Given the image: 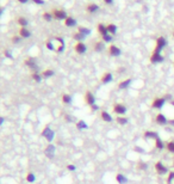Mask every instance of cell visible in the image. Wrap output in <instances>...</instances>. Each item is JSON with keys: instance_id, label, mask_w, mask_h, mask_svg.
<instances>
[{"instance_id": "41", "label": "cell", "mask_w": 174, "mask_h": 184, "mask_svg": "<svg viewBox=\"0 0 174 184\" xmlns=\"http://www.w3.org/2000/svg\"><path fill=\"white\" fill-rule=\"evenodd\" d=\"M45 47H47V48H48L49 50H56V49L54 48V44H53V42H51L50 40L45 42Z\"/></svg>"}, {"instance_id": "2", "label": "cell", "mask_w": 174, "mask_h": 184, "mask_svg": "<svg viewBox=\"0 0 174 184\" xmlns=\"http://www.w3.org/2000/svg\"><path fill=\"white\" fill-rule=\"evenodd\" d=\"M51 13L54 16V19H57V20H66V18L68 17L67 12L62 8H54Z\"/></svg>"}, {"instance_id": "39", "label": "cell", "mask_w": 174, "mask_h": 184, "mask_svg": "<svg viewBox=\"0 0 174 184\" xmlns=\"http://www.w3.org/2000/svg\"><path fill=\"white\" fill-rule=\"evenodd\" d=\"M11 41H12V43H14V44H18V43L22 41V37H20L19 35H18V36H12Z\"/></svg>"}, {"instance_id": "51", "label": "cell", "mask_w": 174, "mask_h": 184, "mask_svg": "<svg viewBox=\"0 0 174 184\" xmlns=\"http://www.w3.org/2000/svg\"><path fill=\"white\" fill-rule=\"evenodd\" d=\"M168 123H170L171 126H174V120H171V121H168Z\"/></svg>"}, {"instance_id": "4", "label": "cell", "mask_w": 174, "mask_h": 184, "mask_svg": "<svg viewBox=\"0 0 174 184\" xmlns=\"http://www.w3.org/2000/svg\"><path fill=\"white\" fill-rule=\"evenodd\" d=\"M84 100H85V103H86L87 105H89V106H92V105H94V104H95V97H94V94H93L91 91L85 92Z\"/></svg>"}, {"instance_id": "40", "label": "cell", "mask_w": 174, "mask_h": 184, "mask_svg": "<svg viewBox=\"0 0 174 184\" xmlns=\"http://www.w3.org/2000/svg\"><path fill=\"white\" fill-rule=\"evenodd\" d=\"M147 163H143V162H140L138 164H137V169L138 170H147Z\"/></svg>"}, {"instance_id": "18", "label": "cell", "mask_w": 174, "mask_h": 184, "mask_svg": "<svg viewBox=\"0 0 174 184\" xmlns=\"http://www.w3.org/2000/svg\"><path fill=\"white\" fill-rule=\"evenodd\" d=\"M44 153H45V156L48 158H53L54 154H55V146L54 145H48L45 151H44Z\"/></svg>"}, {"instance_id": "12", "label": "cell", "mask_w": 174, "mask_h": 184, "mask_svg": "<svg viewBox=\"0 0 174 184\" xmlns=\"http://www.w3.org/2000/svg\"><path fill=\"white\" fill-rule=\"evenodd\" d=\"M109 54L111 56H119L122 54V50L119 49V47H117L116 44H111L109 47Z\"/></svg>"}, {"instance_id": "26", "label": "cell", "mask_w": 174, "mask_h": 184, "mask_svg": "<svg viewBox=\"0 0 174 184\" xmlns=\"http://www.w3.org/2000/svg\"><path fill=\"white\" fill-rule=\"evenodd\" d=\"M77 128L79 129V130H85L88 128V126H87V123L85 121H83V120H79L78 122H77Z\"/></svg>"}, {"instance_id": "47", "label": "cell", "mask_w": 174, "mask_h": 184, "mask_svg": "<svg viewBox=\"0 0 174 184\" xmlns=\"http://www.w3.org/2000/svg\"><path fill=\"white\" fill-rule=\"evenodd\" d=\"M103 1H104L106 5H112V4H113V0H103Z\"/></svg>"}, {"instance_id": "24", "label": "cell", "mask_w": 174, "mask_h": 184, "mask_svg": "<svg viewBox=\"0 0 174 184\" xmlns=\"http://www.w3.org/2000/svg\"><path fill=\"white\" fill-rule=\"evenodd\" d=\"M116 181H117L119 184L128 183V178H126L124 175H122V174H117V175H116Z\"/></svg>"}, {"instance_id": "55", "label": "cell", "mask_w": 174, "mask_h": 184, "mask_svg": "<svg viewBox=\"0 0 174 184\" xmlns=\"http://www.w3.org/2000/svg\"><path fill=\"white\" fill-rule=\"evenodd\" d=\"M173 65H174V64H173Z\"/></svg>"}, {"instance_id": "25", "label": "cell", "mask_w": 174, "mask_h": 184, "mask_svg": "<svg viewBox=\"0 0 174 184\" xmlns=\"http://www.w3.org/2000/svg\"><path fill=\"white\" fill-rule=\"evenodd\" d=\"M116 122L118 124H120V126H125V124H128L129 120L126 117H124V116H118V117H116Z\"/></svg>"}, {"instance_id": "45", "label": "cell", "mask_w": 174, "mask_h": 184, "mask_svg": "<svg viewBox=\"0 0 174 184\" xmlns=\"http://www.w3.org/2000/svg\"><path fill=\"white\" fill-rule=\"evenodd\" d=\"M164 98H165L166 100H170V102H171V100H173V99H172V96H171L170 93H166V94L164 96Z\"/></svg>"}, {"instance_id": "22", "label": "cell", "mask_w": 174, "mask_h": 184, "mask_svg": "<svg viewBox=\"0 0 174 184\" xmlns=\"http://www.w3.org/2000/svg\"><path fill=\"white\" fill-rule=\"evenodd\" d=\"M19 36H20L22 38H29V37L31 36V32H30L26 28H20V29H19Z\"/></svg>"}, {"instance_id": "30", "label": "cell", "mask_w": 174, "mask_h": 184, "mask_svg": "<svg viewBox=\"0 0 174 184\" xmlns=\"http://www.w3.org/2000/svg\"><path fill=\"white\" fill-rule=\"evenodd\" d=\"M144 138H146V139H155V140H156V139L159 138V135H158L155 132H146V133H144Z\"/></svg>"}, {"instance_id": "33", "label": "cell", "mask_w": 174, "mask_h": 184, "mask_svg": "<svg viewBox=\"0 0 174 184\" xmlns=\"http://www.w3.org/2000/svg\"><path fill=\"white\" fill-rule=\"evenodd\" d=\"M107 30H109V34L110 35H115L117 32V26L115 24H109L107 25Z\"/></svg>"}, {"instance_id": "37", "label": "cell", "mask_w": 174, "mask_h": 184, "mask_svg": "<svg viewBox=\"0 0 174 184\" xmlns=\"http://www.w3.org/2000/svg\"><path fill=\"white\" fill-rule=\"evenodd\" d=\"M112 40H113V37H112V35H110V34L101 37V41H104L105 43H110V42H112Z\"/></svg>"}, {"instance_id": "28", "label": "cell", "mask_w": 174, "mask_h": 184, "mask_svg": "<svg viewBox=\"0 0 174 184\" xmlns=\"http://www.w3.org/2000/svg\"><path fill=\"white\" fill-rule=\"evenodd\" d=\"M155 146H156V148L158 150H164V148H166V145H165V142L160 139V138H158L156 140H155Z\"/></svg>"}, {"instance_id": "34", "label": "cell", "mask_w": 174, "mask_h": 184, "mask_svg": "<svg viewBox=\"0 0 174 184\" xmlns=\"http://www.w3.org/2000/svg\"><path fill=\"white\" fill-rule=\"evenodd\" d=\"M85 37H86V36H85V35H83V34H80L79 31H78V32H75V34L73 35V38H74L75 41H78V42H81V41H83Z\"/></svg>"}, {"instance_id": "8", "label": "cell", "mask_w": 174, "mask_h": 184, "mask_svg": "<svg viewBox=\"0 0 174 184\" xmlns=\"http://www.w3.org/2000/svg\"><path fill=\"white\" fill-rule=\"evenodd\" d=\"M155 170H156V172H158L159 175H166V174L168 172V168H167L165 164H162L161 162H158V163L155 164Z\"/></svg>"}, {"instance_id": "53", "label": "cell", "mask_w": 174, "mask_h": 184, "mask_svg": "<svg viewBox=\"0 0 174 184\" xmlns=\"http://www.w3.org/2000/svg\"><path fill=\"white\" fill-rule=\"evenodd\" d=\"M173 37H174V31H173Z\"/></svg>"}, {"instance_id": "38", "label": "cell", "mask_w": 174, "mask_h": 184, "mask_svg": "<svg viewBox=\"0 0 174 184\" xmlns=\"http://www.w3.org/2000/svg\"><path fill=\"white\" fill-rule=\"evenodd\" d=\"M35 180H36V178H35V175H33L32 172H29V174L26 175V181H28L29 183H33Z\"/></svg>"}, {"instance_id": "11", "label": "cell", "mask_w": 174, "mask_h": 184, "mask_svg": "<svg viewBox=\"0 0 174 184\" xmlns=\"http://www.w3.org/2000/svg\"><path fill=\"white\" fill-rule=\"evenodd\" d=\"M42 136H44L47 140H49V141H51L53 139H54V132L49 128V126H47V127H44V129H43V132H42Z\"/></svg>"}, {"instance_id": "5", "label": "cell", "mask_w": 174, "mask_h": 184, "mask_svg": "<svg viewBox=\"0 0 174 184\" xmlns=\"http://www.w3.org/2000/svg\"><path fill=\"white\" fill-rule=\"evenodd\" d=\"M166 103V99L164 97H156L153 99V103H152V106L154 109H161Z\"/></svg>"}, {"instance_id": "1", "label": "cell", "mask_w": 174, "mask_h": 184, "mask_svg": "<svg viewBox=\"0 0 174 184\" xmlns=\"http://www.w3.org/2000/svg\"><path fill=\"white\" fill-rule=\"evenodd\" d=\"M164 56L161 55V50L159 49H154L152 55H150V62L152 64H160V62H164Z\"/></svg>"}, {"instance_id": "31", "label": "cell", "mask_w": 174, "mask_h": 184, "mask_svg": "<svg viewBox=\"0 0 174 184\" xmlns=\"http://www.w3.org/2000/svg\"><path fill=\"white\" fill-rule=\"evenodd\" d=\"M55 74V72L53 71V70H44L43 72H42V77L43 78H50V77H53Z\"/></svg>"}, {"instance_id": "44", "label": "cell", "mask_w": 174, "mask_h": 184, "mask_svg": "<svg viewBox=\"0 0 174 184\" xmlns=\"http://www.w3.org/2000/svg\"><path fill=\"white\" fill-rule=\"evenodd\" d=\"M67 169H68L69 171H75V170H77V166L73 165V164H69V165H67Z\"/></svg>"}, {"instance_id": "20", "label": "cell", "mask_w": 174, "mask_h": 184, "mask_svg": "<svg viewBox=\"0 0 174 184\" xmlns=\"http://www.w3.org/2000/svg\"><path fill=\"white\" fill-rule=\"evenodd\" d=\"M17 23H18V25H19L20 28H26L28 24H29L28 19H26L25 17H23V16H19V17L17 18Z\"/></svg>"}, {"instance_id": "52", "label": "cell", "mask_w": 174, "mask_h": 184, "mask_svg": "<svg viewBox=\"0 0 174 184\" xmlns=\"http://www.w3.org/2000/svg\"><path fill=\"white\" fill-rule=\"evenodd\" d=\"M171 104H172V105H174V99H173V100H171Z\"/></svg>"}, {"instance_id": "32", "label": "cell", "mask_w": 174, "mask_h": 184, "mask_svg": "<svg viewBox=\"0 0 174 184\" xmlns=\"http://www.w3.org/2000/svg\"><path fill=\"white\" fill-rule=\"evenodd\" d=\"M42 17H43V19H44L45 22H51L53 18H54V16H53L51 12H44V13L42 14Z\"/></svg>"}, {"instance_id": "15", "label": "cell", "mask_w": 174, "mask_h": 184, "mask_svg": "<svg viewBox=\"0 0 174 184\" xmlns=\"http://www.w3.org/2000/svg\"><path fill=\"white\" fill-rule=\"evenodd\" d=\"M77 24H78L77 19H75L74 17H72V16H68V17L66 18V20H65V25H66L67 28H72V26H75Z\"/></svg>"}, {"instance_id": "19", "label": "cell", "mask_w": 174, "mask_h": 184, "mask_svg": "<svg viewBox=\"0 0 174 184\" xmlns=\"http://www.w3.org/2000/svg\"><path fill=\"white\" fill-rule=\"evenodd\" d=\"M131 82H132V79H131V78H128V79H124V80L119 82V84H118V89L123 90V89L129 88V86H130V84H131Z\"/></svg>"}, {"instance_id": "35", "label": "cell", "mask_w": 174, "mask_h": 184, "mask_svg": "<svg viewBox=\"0 0 174 184\" xmlns=\"http://www.w3.org/2000/svg\"><path fill=\"white\" fill-rule=\"evenodd\" d=\"M78 31H79L80 34L85 35V36H87V35H89V34H91V30H89V29H87V28H85V26H79V28H78Z\"/></svg>"}, {"instance_id": "43", "label": "cell", "mask_w": 174, "mask_h": 184, "mask_svg": "<svg viewBox=\"0 0 174 184\" xmlns=\"http://www.w3.org/2000/svg\"><path fill=\"white\" fill-rule=\"evenodd\" d=\"M174 182V172H171L170 176H168V180H167V183L168 184H173Z\"/></svg>"}, {"instance_id": "46", "label": "cell", "mask_w": 174, "mask_h": 184, "mask_svg": "<svg viewBox=\"0 0 174 184\" xmlns=\"http://www.w3.org/2000/svg\"><path fill=\"white\" fill-rule=\"evenodd\" d=\"M31 1H33L35 4H38V5H44V0H31Z\"/></svg>"}, {"instance_id": "36", "label": "cell", "mask_w": 174, "mask_h": 184, "mask_svg": "<svg viewBox=\"0 0 174 184\" xmlns=\"http://www.w3.org/2000/svg\"><path fill=\"white\" fill-rule=\"evenodd\" d=\"M166 148H167V151H168L170 153H174V140L168 141V142L166 144Z\"/></svg>"}, {"instance_id": "7", "label": "cell", "mask_w": 174, "mask_h": 184, "mask_svg": "<svg viewBox=\"0 0 174 184\" xmlns=\"http://www.w3.org/2000/svg\"><path fill=\"white\" fill-rule=\"evenodd\" d=\"M74 50H75V53H77V54L83 55V54H85V53H86V50H87L86 44H85L84 42H77V44L74 46Z\"/></svg>"}, {"instance_id": "6", "label": "cell", "mask_w": 174, "mask_h": 184, "mask_svg": "<svg viewBox=\"0 0 174 184\" xmlns=\"http://www.w3.org/2000/svg\"><path fill=\"white\" fill-rule=\"evenodd\" d=\"M113 111L117 115L122 116V115H124L126 112V106L124 104H122V103H116V104H113Z\"/></svg>"}, {"instance_id": "23", "label": "cell", "mask_w": 174, "mask_h": 184, "mask_svg": "<svg viewBox=\"0 0 174 184\" xmlns=\"http://www.w3.org/2000/svg\"><path fill=\"white\" fill-rule=\"evenodd\" d=\"M55 40L60 42V47L56 49V53H62V52L65 50V41H63V38H62V37H60V36H56V37H55Z\"/></svg>"}, {"instance_id": "3", "label": "cell", "mask_w": 174, "mask_h": 184, "mask_svg": "<svg viewBox=\"0 0 174 184\" xmlns=\"http://www.w3.org/2000/svg\"><path fill=\"white\" fill-rule=\"evenodd\" d=\"M24 64H25L26 67H29V68L32 70L33 72H37L38 66H37V62H36V60H35L33 58H26V59L24 60Z\"/></svg>"}, {"instance_id": "14", "label": "cell", "mask_w": 174, "mask_h": 184, "mask_svg": "<svg viewBox=\"0 0 174 184\" xmlns=\"http://www.w3.org/2000/svg\"><path fill=\"white\" fill-rule=\"evenodd\" d=\"M112 79H113L112 73H110V72H105V73L101 76L100 82H101L103 84H109V83H111V82H112Z\"/></svg>"}, {"instance_id": "17", "label": "cell", "mask_w": 174, "mask_h": 184, "mask_svg": "<svg viewBox=\"0 0 174 184\" xmlns=\"http://www.w3.org/2000/svg\"><path fill=\"white\" fill-rule=\"evenodd\" d=\"M98 32L100 34V36H106L109 35V30H107V25H104L103 23H99L98 24Z\"/></svg>"}, {"instance_id": "16", "label": "cell", "mask_w": 174, "mask_h": 184, "mask_svg": "<svg viewBox=\"0 0 174 184\" xmlns=\"http://www.w3.org/2000/svg\"><path fill=\"white\" fill-rule=\"evenodd\" d=\"M104 48H105V42H104V41H98V42H95V43L93 44V50L97 52V53L103 52Z\"/></svg>"}, {"instance_id": "48", "label": "cell", "mask_w": 174, "mask_h": 184, "mask_svg": "<svg viewBox=\"0 0 174 184\" xmlns=\"http://www.w3.org/2000/svg\"><path fill=\"white\" fill-rule=\"evenodd\" d=\"M91 109H92V110H98V109H99V106H98L97 104H94V105H92V106H91Z\"/></svg>"}, {"instance_id": "49", "label": "cell", "mask_w": 174, "mask_h": 184, "mask_svg": "<svg viewBox=\"0 0 174 184\" xmlns=\"http://www.w3.org/2000/svg\"><path fill=\"white\" fill-rule=\"evenodd\" d=\"M17 1H18V2H20V4H26L29 0H17Z\"/></svg>"}, {"instance_id": "50", "label": "cell", "mask_w": 174, "mask_h": 184, "mask_svg": "<svg viewBox=\"0 0 174 184\" xmlns=\"http://www.w3.org/2000/svg\"><path fill=\"white\" fill-rule=\"evenodd\" d=\"M118 72L119 73H123V72H125V68H118Z\"/></svg>"}, {"instance_id": "10", "label": "cell", "mask_w": 174, "mask_h": 184, "mask_svg": "<svg viewBox=\"0 0 174 184\" xmlns=\"http://www.w3.org/2000/svg\"><path fill=\"white\" fill-rule=\"evenodd\" d=\"M155 121H156V123L158 124H160V126H166V124H168V121L170 120H167V117L164 115V114H158L156 116H155Z\"/></svg>"}, {"instance_id": "29", "label": "cell", "mask_w": 174, "mask_h": 184, "mask_svg": "<svg viewBox=\"0 0 174 184\" xmlns=\"http://www.w3.org/2000/svg\"><path fill=\"white\" fill-rule=\"evenodd\" d=\"M62 103L69 105V104L72 103V97H71L69 94H67V93H63V94H62Z\"/></svg>"}, {"instance_id": "21", "label": "cell", "mask_w": 174, "mask_h": 184, "mask_svg": "<svg viewBox=\"0 0 174 184\" xmlns=\"http://www.w3.org/2000/svg\"><path fill=\"white\" fill-rule=\"evenodd\" d=\"M100 116H101V118H103V121H105V122H107V123H110V122H112V116L107 112V111H105V110H103L101 112H100Z\"/></svg>"}, {"instance_id": "9", "label": "cell", "mask_w": 174, "mask_h": 184, "mask_svg": "<svg viewBox=\"0 0 174 184\" xmlns=\"http://www.w3.org/2000/svg\"><path fill=\"white\" fill-rule=\"evenodd\" d=\"M166 46H167V40H166L164 36H160V37H158V40H156V46H155V49L162 50V49H164Z\"/></svg>"}, {"instance_id": "13", "label": "cell", "mask_w": 174, "mask_h": 184, "mask_svg": "<svg viewBox=\"0 0 174 184\" xmlns=\"http://www.w3.org/2000/svg\"><path fill=\"white\" fill-rule=\"evenodd\" d=\"M85 10H86L88 13H95L99 10V5L95 4V2H89V4L86 5V8Z\"/></svg>"}, {"instance_id": "42", "label": "cell", "mask_w": 174, "mask_h": 184, "mask_svg": "<svg viewBox=\"0 0 174 184\" xmlns=\"http://www.w3.org/2000/svg\"><path fill=\"white\" fill-rule=\"evenodd\" d=\"M4 55H5L6 58H8V59H12V58H13L11 50H8V49H5V50H4Z\"/></svg>"}, {"instance_id": "54", "label": "cell", "mask_w": 174, "mask_h": 184, "mask_svg": "<svg viewBox=\"0 0 174 184\" xmlns=\"http://www.w3.org/2000/svg\"><path fill=\"white\" fill-rule=\"evenodd\" d=\"M173 166H174V160H173Z\"/></svg>"}, {"instance_id": "27", "label": "cell", "mask_w": 174, "mask_h": 184, "mask_svg": "<svg viewBox=\"0 0 174 184\" xmlns=\"http://www.w3.org/2000/svg\"><path fill=\"white\" fill-rule=\"evenodd\" d=\"M31 78H32L36 83H41L43 77H42V74H39L38 72H32V73H31Z\"/></svg>"}]
</instances>
